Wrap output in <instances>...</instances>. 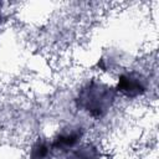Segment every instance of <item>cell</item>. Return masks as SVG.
Returning a JSON list of instances; mask_svg holds the SVG:
<instances>
[{
  "label": "cell",
  "instance_id": "6da1fadb",
  "mask_svg": "<svg viewBox=\"0 0 159 159\" xmlns=\"http://www.w3.org/2000/svg\"><path fill=\"white\" fill-rule=\"evenodd\" d=\"M116 99V89L96 80L84 84L77 97L76 106L91 117L99 119L107 114Z\"/></svg>",
  "mask_w": 159,
  "mask_h": 159
},
{
  "label": "cell",
  "instance_id": "7a4b0ae2",
  "mask_svg": "<svg viewBox=\"0 0 159 159\" xmlns=\"http://www.w3.org/2000/svg\"><path fill=\"white\" fill-rule=\"evenodd\" d=\"M116 91L128 98H135L147 91V81L142 75L137 72L123 73L118 78Z\"/></svg>",
  "mask_w": 159,
  "mask_h": 159
},
{
  "label": "cell",
  "instance_id": "3957f363",
  "mask_svg": "<svg viewBox=\"0 0 159 159\" xmlns=\"http://www.w3.org/2000/svg\"><path fill=\"white\" fill-rule=\"evenodd\" d=\"M83 137V129L81 127H67L61 129L56 137L53 138L51 147L52 149L67 152L78 144L81 138Z\"/></svg>",
  "mask_w": 159,
  "mask_h": 159
},
{
  "label": "cell",
  "instance_id": "277c9868",
  "mask_svg": "<svg viewBox=\"0 0 159 159\" xmlns=\"http://www.w3.org/2000/svg\"><path fill=\"white\" fill-rule=\"evenodd\" d=\"M52 147L43 139H39L31 148L30 159H50Z\"/></svg>",
  "mask_w": 159,
  "mask_h": 159
},
{
  "label": "cell",
  "instance_id": "5b68a950",
  "mask_svg": "<svg viewBox=\"0 0 159 159\" xmlns=\"http://www.w3.org/2000/svg\"><path fill=\"white\" fill-rule=\"evenodd\" d=\"M70 159H99V152L94 145L84 144L75 149Z\"/></svg>",
  "mask_w": 159,
  "mask_h": 159
},
{
  "label": "cell",
  "instance_id": "8992f818",
  "mask_svg": "<svg viewBox=\"0 0 159 159\" xmlns=\"http://www.w3.org/2000/svg\"><path fill=\"white\" fill-rule=\"evenodd\" d=\"M0 21H1V4H0Z\"/></svg>",
  "mask_w": 159,
  "mask_h": 159
}]
</instances>
